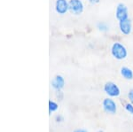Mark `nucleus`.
<instances>
[{
  "instance_id": "f257e3e1",
  "label": "nucleus",
  "mask_w": 133,
  "mask_h": 132,
  "mask_svg": "<svg viewBox=\"0 0 133 132\" xmlns=\"http://www.w3.org/2000/svg\"><path fill=\"white\" fill-rule=\"evenodd\" d=\"M111 54L117 60H123L127 58L128 51L122 43L115 42L111 46Z\"/></svg>"
},
{
  "instance_id": "f03ea898",
  "label": "nucleus",
  "mask_w": 133,
  "mask_h": 132,
  "mask_svg": "<svg viewBox=\"0 0 133 132\" xmlns=\"http://www.w3.org/2000/svg\"><path fill=\"white\" fill-rule=\"evenodd\" d=\"M104 91L111 98H117L121 94L119 87L113 82H108L104 85Z\"/></svg>"
},
{
  "instance_id": "7ed1b4c3",
  "label": "nucleus",
  "mask_w": 133,
  "mask_h": 132,
  "mask_svg": "<svg viewBox=\"0 0 133 132\" xmlns=\"http://www.w3.org/2000/svg\"><path fill=\"white\" fill-rule=\"evenodd\" d=\"M69 12L75 15H80L83 12L84 5L81 0H69Z\"/></svg>"
},
{
  "instance_id": "20e7f679",
  "label": "nucleus",
  "mask_w": 133,
  "mask_h": 132,
  "mask_svg": "<svg viewBox=\"0 0 133 132\" xmlns=\"http://www.w3.org/2000/svg\"><path fill=\"white\" fill-rule=\"evenodd\" d=\"M115 18L118 21H123L129 19V10L124 4H118L115 9Z\"/></svg>"
},
{
  "instance_id": "39448f33",
  "label": "nucleus",
  "mask_w": 133,
  "mask_h": 132,
  "mask_svg": "<svg viewBox=\"0 0 133 132\" xmlns=\"http://www.w3.org/2000/svg\"><path fill=\"white\" fill-rule=\"evenodd\" d=\"M102 106L103 109L106 113L110 114H115V113L117 112V106L116 103L112 99H109V98H107L105 99L102 102Z\"/></svg>"
},
{
  "instance_id": "423d86ee",
  "label": "nucleus",
  "mask_w": 133,
  "mask_h": 132,
  "mask_svg": "<svg viewBox=\"0 0 133 132\" xmlns=\"http://www.w3.org/2000/svg\"><path fill=\"white\" fill-rule=\"evenodd\" d=\"M55 11L59 15H64L69 11V3L68 0H56Z\"/></svg>"
},
{
  "instance_id": "0eeeda50",
  "label": "nucleus",
  "mask_w": 133,
  "mask_h": 132,
  "mask_svg": "<svg viewBox=\"0 0 133 132\" xmlns=\"http://www.w3.org/2000/svg\"><path fill=\"white\" fill-rule=\"evenodd\" d=\"M119 29L122 34L125 36H128L131 33L132 31V24L131 20L130 19H127L125 20L119 21Z\"/></svg>"
},
{
  "instance_id": "6e6552de",
  "label": "nucleus",
  "mask_w": 133,
  "mask_h": 132,
  "mask_svg": "<svg viewBox=\"0 0 133 132\" xmlns=\"http://www.w3.org/2000/svg\"><path fill=\"white\" fill-rule=\"evenodd\" d=\"M51 87H52L55 91H59L64 88V86H65V79H64V77L62 75H61V74H57L52 79V81H51Z\"/></svg>"
},
{
  "instance_id": "1a4fd4ad",
  "label": "nucleus",
  "mask_w": 133,
  "mask_h": 132,
  "mask_svg": "<svg viewBox=\"0 0 133 132\" xmlns=\"http://www.w3.org/2000/svg\"><path fill=\"white\" fill-rule=\"evenodd\" d=\"M121 75L126 80H132L133 79V71L128 67H123L120 70Z\"/></svg>"
},
{
  "instance_id": "9d476101",
  "label": "nucleus",
  "mask_w": 133,
  "mask_h": 132,
  "mask_svg": "<svg viewBox=\"0 0 133 132\" xmlns=\"http://www.w3.org/2000/svg\"><path fill=\"white\" fill-rule=\"evenodd\" d=\"M58 108H59V105H58L56 102L51 100L49 101V112L50 113L55 112L58 110Z\"/></svg>"
},
{
  "instance_id": "9b49d317",
  "label": "nucleus",
  "mask_w": 133,
  "mask_h": 132,
  "mask_svg": "<svg viewBox=\"0 0 133 132\" xmlns=\"http://www.w3.org/2000/svg\"><path fill=\"white\" fill-rule=\"evenodd\" d=\"M97 27H98V30H100V31H102V32H106V31L108 30V26L106 24V23H104V22H99L98 24Z\"/></svg>"
},
{
  "instance_id": "f8f14e48",
  "label": "nucleus",
  "mask_w": 133,
  "mask_h": 132,
  "mask_svg": "<svg viewBox=\"0 0 133 132\" xmlns=\"http://www.w3.org/2000/svg\"><path fill=\"white\" fill-rule=\"evenodd\" d=\"M125 109L128 113L133 114V104L132 103H127L125 105Z\"/></svg>"
},
{
  "instance_id": "ddd939ff",
  "label": "nucleus",
  "mask_w": 133,
  "mask_h": 132,
  "mask_svg": "<svg viewBox=\"0 0 133 132\" xmlns=\"http://www.w3.org/2000/svg\"><path fill=\"white\" fill-rule=\"evenodd\" d=\"M128 98H129V100H130V103L133 104V89H131L128 93Z\"/></svg>"
},
{
  "instance_id": "4468645a",
  "label": "nucleus",
  "mask_w": 133,
  "mask_h": 132,
  "mask_svg": "<svg viewBox=\"0 0 133 132\" xmlns=\"http://www.w3.org/2000/svg\"><path fill=\"white\" fill-rule=\"evenodd\" d=\"M89 1V3H91V5H97L100 2V0H88Z\"/></svg>"
},
{
  "instance_id": "2eb2a0df",
  "label": "nucleus",
  "mask_w": 133,
  "mask_h": 132,
  "mask_svg": "<svg viewBox=\"0 0 133 132\" xmlns=\"http://www.w3.org/2000/svg\"><path fill=\"white\" fill-rule=\"evenodd\" d=\"M56 121L58 122H62V121H63V117H62L61 115H57L56 116Z\"/></svg>"
},
{
  "instance_id": "dca6fc26",
  "label": "nucleus",
  "mask_w": 133,
  "mask_h": 132,
  "mask_svg": "<svg viewBox=\"0 0 133 132\" xmlns=\"http://www.w3.org/2000/svg\"><path fill=\"white\" fill-rule=\"evenodd\" d=\"M74 132H88V131H87V130H85V129H76V130H75Z\"/></svg>"
},
{
  "instance_id": "f3484780",
  "label": "nucleus",
  "mask_w": 133,
  "mask_h": 132,
  "mask_svg": "<svg viewBox=\"0 0 133 132\" xmlns=\"http://www.w3.org/2000/svg\"><path fill=\"white\" fill-rule=\"evenodd\" d=\"M98 132H103V131H98Z\"/></svg>"
}]
</instances>
